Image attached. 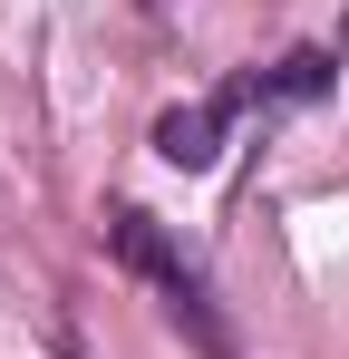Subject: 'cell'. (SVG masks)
<instances>
[{
	"mask_svg": "<svg viewBox=\"0 0 349 359\" xmlns=\"http://www.w3.org/2000/svg\"><path fill=\"white\" fill-rule=\"evenodd\" d=\"M107 243H116V262H126V272H146V282L165 292V311H174V320H184V330H194L214 359H233V330H224V311H214L204 262H194V252H184V243H174L156 214H136V204H126V214L107 224Z\"/></svg>",
	"mask_w": 349,
	"mask_h": 359,
	"instance_id": "7a4b0ae2",
	"label": "cell"
},
{
	"mask_svg": "<svg viewBox=\"0 0 349 359\" xmlns=\"http://www.w3.org/2000/svg\"><path fill=\"white\" fill-rule=\"evenodd\" d=\"M330 78H340V59H330V49H291V59H272V68H242V78H224L214 97H194V107H174V117L156 126V156H165V165H184V175H204L242 117L310 107V97H330Z\"/></svg>",
	"mask_w": 349,
	"mask_h": 359,
	"instance_id": "6da1fadb",
	"label": "cell"
}]
</instances>
